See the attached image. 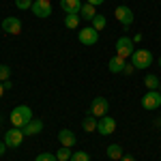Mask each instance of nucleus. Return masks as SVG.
Masks as SVG:
<instances>
[{
    "mask_svg": "<svg viewBox=\"0 0 161 161\" xmlns=\"http://www.w3.org/2000/svg\"><path fill=\"white\" fill-rule=\"evenodd\" d=\"M9 120H11L13 127L24 129L26 125L32 120V110H30L28 105H17V108H13V112L9 114Z\"/></svg>",
    "mask_w": 161,
    "mask_h": 161,
    "instance_id": "obj_1",
    "label": "nucleus"
},
{
    "mask_svg": "<svg viewBox=\"0 0 161 161\" xmlns=\"http://www.w3.org/2000/svg\"><path fill=\"white\" fill-rule=\"evenodd\" d=\"M131 64L137 69H148L150 64H153V54L148 50H144V47H140V50L133 52V56H131Z\"/></svg>",
    "mask_w": 161,
    "mask_h": 161,
    "instance_id": "obj_2",
    "label": "nucleus"
},
{
    "mask_svg": "<svg viewBox=\"0 0 161 161\" xmlns=\"http://www.w3.org/2000/svg\"><path fill=\"white\" fill-rule=\"evenodd\" d=\"M133 52H136V47H133V39L131 37H120L116 41V56L127 60V58L133 56Z\"/></svg>",
    "mask_w": 161,
    "mask_h": 161,
    "instance_id": "obj_3",
    "label": "nucleus"
},
{
    "mask_svg": "<svg viewBox=\"0 0 161 161\" xmlns=\"http://www.w3.org/2000/svg\"><path fill=\"white\" fill-rule=\"evenodd\" d=\"M108 112H110V101L105 99V97H97V99H92L90 110H88V114H90V116L101 118V116H108Z\"/></svg>",
    "mask_w": 161,
    "mask_h": 161,
    "instance_id": "obj_4",
    "label": "nucleus"
},
{
    "mask_svg": "<svg viewBox=\"0 0 161 161\" xmlns=\"http://www.w3.org/2000/svg\"><path fill=\"white\" fill-rule=\"evenodd\" d=\"M22 140H24V131H22L19 127H13V129H9V131L4 133V144H7V148H17V146L22 144Z\"/></svg>",
    "mask_w": 161,
    "mask_h": 161,
    "instance_id": "obj_5",
    "label": "nucleus"
},
{
    "mask_svg": "<svg viewBox=\"0 0 161 161\" xmlns=\"http://www.w3.org/2000/svg\"><path fill=\"white\" fill-rule=\"evenodd\" d=\"M77 39H80L82 45H95L99 41V30H95L92 26H86V28H82L77 32Z\"/></svg>",
    "mask_w": 161,
    "mask_h": 161,
    "instance_id": "obj_6",
    "label": "nucleus"
},
{
    "mask_svg": "<svg viewBox=\"0 0 161 161\" xmlns=\"http://www.w3.org/2000/svg\"><path fill=\"white\" fill-rule=\"evenodd\" d=\"M159 105H161V92L159 90H148L142 97V108L144 110H157Z\"/></svg>",
    "mask_w": 161,
    "mask_h": 161,
    "instance_id": "obj_7",
    "label": "nucleus"
},
{
    "mask_svg": "<svg viewBox=\"0 0 161 161\" xmlns=\"http://www.w3.org/2000/svg\"><path fill=\"white\" fill-rule=\"evenodd\" d=\"M114 17H116V19H118V22L125 26V28H129V26L133 24V11H131L129 7H125V4L116 7V11H114Z\"/></svg>",
    "mask_w": 161,
    "mask_h": 161,
    "instance_id": "obj_8",
    "label": "nucleus"
},
{
    "mask_svg": "<svg viewBox=\"0 0 161 161\" xmlns=\"http://www.w3.org/2000/svg\"><path fill=\"white\" fill-rule=\"evenodd\" d=\"M30 11L35 13L37 17L45 19V17H50V15H52V2H50V0H35Z\"/></svg>",
    "mask_w": 161,
    "mask_h": 161,
    "instance_id": "obj_9",
    "label": "nucleus"
},
{
    "mask_svg": "<svg viewBox=\"0 0 161 161\" xmlns=\"http://www.w3.org/2000/svg\"><path fill=\"white\" fill-rule=\"evenodd\" d=\"M97 131H99L101 136H110L116 131V120L112 118V116H101L99 123H97Z\"/></svg>",
    "mask_w": 161,
    "mask_h": 161,
    "instance_id": "obj_10",
    "label": "nucleus"
},
{
    "mask_svg": "<svg viewBox=\"0 0 161 161\" xmlns=\"http://www.w3.org/2000/svg\"><path fill=\"white\" fill-rule=\"evenodd\" d=\"M0 26H2V30L9 32V35H19V32H22V22H19V17H4Z\"/></svg>",
    "mask_w": 161,
    "mask_h": 161,
    "instance_id": "obj_11",
    "label": "nucleus"
},
{
    "mask_svg": "<svg viewBox=\"0 0 161 161\" xmlns=\"http://www.w3.org/2000/svg\"><path fill=\"white\" fill-rule=\"evenodd\" d=\"M58 142H60V146H67V148H73L75 142H77V137L71 129H60L58 131Z\"/></svg>",
    "mask_w": 161,
    "mask_h": 161,
    "instance_id": "obj_12",
    "label": "nucleus"
},
{
    "mask_svg": "<svg viewBox=\"0 0 161 161\" xmlns=\"http://www.w3.org/2000/svg\"><path fill=\"white\" fill-rule=\"evenodd\" d=\"M22 131H24V136H37V133H41V131H43V120H39V118H32V120L26 125Z\"/></svg>",
    "mask_w": 161,
    "mask_h": 161,
    "instance_id": "obj_13",
    "label": "nucleus"
},
{
    "mask_svg": "<svg viewBox=\"0 0 161 161\" xmlns=\"http://www.w3.org/2000/svg\"><path fill=\"white\" fill-rule=\"evenodd\" d=\"M60 9L64 13H80L82 0H60Z\"/></svg>",
    "mask_w": 161,
    "mask_h": 161,
    "instance_id": "obj_14",
    "label": "nucleus"
},
{
    "mask_svg": "<svg viewBox=\"0 0 161 161\" xmlns=\"http://www.w3.org/2000/svg\"><path fill=\"white\" fill-rule=\"evenodd\" d=\"M125 64H127V60L120 58V56H114V58H110V62H108V67H110L112 73H123Z\"/></svg>",
    "mask_w": 161,
    "mask_h": 161,
    "instance_id": "obj_15",
    "label": "nucleus"
},
{
    "mask_svg": "<svg viewBox=\"0 0 161 161\" xmlns=\"http://www.w3.org/2000/svg\"><path fill=\"white\" fill-rule=\"evenodd\" d=\"M105 153H108V157L114 159V161H120V159H123V155H125L120 144H110V146L105 148Z\"/></svg>",
    "mask_w": 161,
    "mask_h": 161,
    "instance_id": "obj_16",
    "label": "nucleus"
},
{
    "mask_svg": "<svg viewBox=\"0 0 161 161\" xmlns=\"http://www.w3.org/2000/svg\"><path fill=\"white\" fill-rule=\"evenodd\" d=\"M80 13H67L64 15V26L67 28H71V30H77V26H80Z\"/></svg>",
    "mask_w": 161,
    "mask_h": 161,
    "instance_id": "obj_17",
    "label": "nucleus"
},
{
    "mask_svg": "<svg viewBox=\"0 0 161 161\" xmlns=\"http://www.w3.org/2000/svg\"><path fill=\"white\" fill-rule=\"evenodd\" d=\"M97 15V11H95V7L92 4H82V9H80V17L82 19H86V22H92V17Z\"/></svg>",
    "mask_w": 161,
    "mask_h": 161,
    "instance_id": "obj_18",
    "label": "nucleus"
},
{
    "mask_svg": "<svg viewBox=\"0 0 161 161\" xmlns=\"http://www.w3.org/2000/svg\"><path fill=\"white\" fill-rule=\"evenodd\" d=\"M159 84H161V80L159 77H157V75H146V77H144V86L148 88V90H159Z\"/></svg>",
    "mask_w": 161,
    "mask_h": 161,
    "instance_id": "obj_19",
    "label": "nucleus"
},
{
    "mask_svg": "<svg viewBox=\"0 0 161 161\" xmlns=\"http://www.w3.org/2000/svg\"><path fill=\"white\" fill-rule=\"evenodd\" d=\"M97 118L95 116H86L84 118V123H82V127H84V131H88V133H92V131H97Z\"/></svg>",
    "mask_w": 161,
    "mask_h": 161,
    "instance_id": "obj_20",
    "label": "nucleus"
},
{
    "mask_svg": "<svg viewBox=\"0 0 161 161\" xmlns=\"http://www.w3.org/2000/svg\"><path fill=\"white\" fill-rule=\"evenodd\" d=\"M105 24H108L105 15H101V13H97V15L92 17V28H95V30H103V28H105Z\"/></svg>",
    "mask_w": 161,
    "mask_h": 161,
    "instance_id": "obj_21",
    "label": "nucleus"
},
{
    "mask_svg": "<svg viewBox=\"0 0 161 161\" xmlns=\"http://www.w3.org/2000/svg\"><path fill=\"white\" fill-rule=\"evenodd\" d=\"M71 155H73V150H71V148L60 146V150L56 153V159H58V161H69V159H71Z\"/></svg>",
    "mask_w": 161,
    "mask_h": 161,
    "instance_id": "obj_22",
    "label": "nucleus"
},
{
    "mask_svg": "<svg viewBox=\"0 0 161 161\" xmlns=\"http://www.w3.org/2000/svg\"><path fill=\"white\" fill-rule=\"evenodd\" d=\"M69 161H90V157H88V153H84V150H75Z\"/></svg>",
    "mask_w": 161,
    "mask_h": 161,
    "instance_id": "obj_23",
    "label": "nucleus"
},
{
    "mask_svg": "<svg viewBox=\"0 0 161 161\" xmlns=\"http://www.w3.org/2000/svg\"><path fill=\"white\" fill-rule=\"evenodd\" d=\"M11 77V67L9 64H0V82H7Z\"/></svg>",
    "mask_w": 161,
    "mask_h": 161,
    "instance_id": "obj_24",
    "label": "nucleus"
},
{
    "mask_svg": "<svg viewBox=\"0 0 161 161\" xmlns=\"http://www.w3.org/2000/svg\"><path fill=\"white\" fill-rule=\"evenodd\" d=\"M32 2H35V0H15V7L22 9V11H26V9H32Z\"/></svg>",
    "mask_w": 161,
    "mask_h": 161,
    "instance_id": "obj_25",
    "label": "nucleus"
},
{
    "mask_svg": "<svg viewBox=\"0 0 161 161\" xmlns=\"http://www.w3.org/2000/svg\"><path fill=\"white\" fill-rule=\"evenodd\" d=\"M35 161H58V159H56V155H52V153H41V155H37Z\"/></svg>",
    "mask_w": 161,
    "mask_h": 161,
    "instance_id": "obj_26",
    "label": "nucleus"
},
{
    "mask_svg": "<svg viewBox=\"0 0 161 161\" xmlns=\"http://www.w3.org/2000/svg\"><path fill=\"white\" fill-rule=\"evenodd\" d=\"M133 71H136V67L129 62V64H125V69H123V73L125 75H133Z\"/></svg>",
    "mask_w": 161,
    "mask_h": 161,
    "instance_id": "obj_27",
    "label": "nucleus"
},
{
    "mask_svg": "<svg viewBox=\"0 0 161 161\" xmlns=\"http://www.w3.org/2000/svg\"><path fill=\"white\" fill-rule=\"evenodd\" d=\"M88 4H92V7H99V4H103L105 0H86Z\"/></svg>",
    "mask_w": 161,
    "mask_h": 161,
    "instance_id": "obj_28",
    "label": "nucleus"
},
{
    "mask_svg": "<svg viewBox=\"0 0 161 161\" xmlns=\"http://www.w3.org/2000/svg\"><path fill=\"white\" fill-rule=\"evenodd\" d=\"M142 39H144V37H142V35H140V32H137L136 37H133V43H140V41H142Z\"/></svg>",
    "mask_w": 161,
    "mask_h": 161,
    "instance_id": "obj_29",
    "label": "nucleus"
},
{
    "mask_svg": "<svg viewBox=\"0 0 161 161\" xmlns=\"http://www.w3.org/2000/svg\"><path fill=\"white\" fill-rule=\"evenodd\" d=\"M120 161H136V159H133L131 155H123V159H120Z\"/></svg>",
    "mask_w": 161,
    "mask_h": 161,
    "instance_id": "obj_30",
    "label": "nucleus"
},
{
    "mask_svg": "<svg viewBox=\"0 0 161 161\" xmlns=\"http://www.w3.org/2000/svg\"><path fill=\"white\" fill-rule=\"evenodd\" d=\"M4 150H7V144H4V142H0V155H4Z\"/></svg>",
    "mask_w": 161,
    "mask_h": 161,
    "instance_id": "obj_31",
    "label": "nucleus"
},
{
    "mask_svg": "<svg viewBox=\"0 0 161 161\" xmlns=\"http://www.w3.org/2000/svg\"><path fill=\"white\" fill-rule=\"evenodd\" d=\"M2 95H4V84L0 82V97H2Z\"/></svg>",
    "mask_w": 161,
    "mask_h": 161,
    "instance_id": "obj_32",
    "label": "nucleus"
},
{
    "mask_svg": "<svg viewBox=\"0 0 161 161\" xmlns=\"http://www.w3.org/2000/svg\"><path fill=\"white\" fill-rule=\"evenodd\" d=\"M157 64H159V67H161V56H159V58H157Z\"/></svg>",
    "mask_w": 161,
    "mask_h": 161,
    "instance_id": "obj_33",
    "label": "nucleus"
},
{
    "mask_svg": "<svg viewBox=\"0 0 161 161\" xmlns=\"http://www.w3.org/2000/svg\"><path fill=\"white\" fill-rule=\"evenodd\" d=\"M159 127H161V118H159Z\"/></svg>",
    "mask_w": 161,
    "mask_h": 161,
    "instance_id": "obj_34",
    "label": "nucleus"
},
{
    "mask_svg": "<svg viewBox=\"0 0 161 161\" xmlns=\"http://www.w3.org/2000/svg\"><path fill=\"white\" fill-rule=\"evenodd\" d=\"M159 92H161V84H159Z\"/></svg>",
    "mask_w": 161,
    "mask_h": 161,
    "instance_id": "obj_35",
    "label": "nucleus"
},
{
    "mask_svg": "<svg viewBox=\"0 0 161 161\" xmlns=\"http://www.w3.org/2000/svg\"><path fill=\"white\" fill-rule=\"evenodd\" d=\"M0 120H2V116H0Z\"/></svg>",
    "mask_w": 161,
    "mask_h": 161,
    "instance_id": "obj_36",
    "label": "nucleus"
},
{
    "mask_svg": "<svg viewBox=\"0 0 161 161\" xmlns=\"http://www.w3.org/2000/svg\"><path fill=\"white\" fill-rule=\"evenodd\" d=\"M0 28H2V26H0Z\"/></svg>",
    "mask_w": 161,
    "mask_h": 161,
    "instance_id": "obj_37",
    "label": "nucleus"
}]
</instances>
